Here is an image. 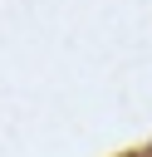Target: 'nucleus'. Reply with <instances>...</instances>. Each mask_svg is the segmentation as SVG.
Returning a JSON list of instances; mask_svg holds the SVG:
<instances>
[{
    "label": "nucleus",
    "instance_id": "1",
    "mask_svg": "<svg viewBox=\"0 0 152 157\" xmlns=\"http://www.w3.org/2000/svg\"><path fill=\"white\" fill-rule=\"evenodd\" d=\"M132 157H142V152H132Z\"/></svg>",
    "mask_w": 152,
    "mask_h": 157
}]
</instances>
